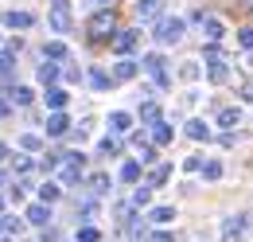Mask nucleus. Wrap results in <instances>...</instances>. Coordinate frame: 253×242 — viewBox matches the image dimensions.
Instances as JSON below:
<instances>
[{"label": "nucleus", "mask_w": 253, "mask_h": 242, "mask_svg": "<svg viewBox=\"0 0 253 242\" xmlns=\"http://www.w3.org/2000/svg\"><path fill=\"white\" fill-rule=\"evenodd\" d=\"M109 39H113V51H117V55H132L136 43H140L136 31H117V35H109Z\"/></svg>", "instance_id": "nucleus-6"}, {"label": "nucleus", "mask_w": 253, "mask_h": 242, "mask_svg": "<svg viewBox=\"0 0 253 242\" xmlns=\"http://www.w3.org/2000/svg\"><path fill=\"white\" fill-rule=\"evenodd\" d=\"M156 118H160V106H156V102H144V106H140V121H148V125H152Z\"/></svg>", "instance_id": "nucleus-30"}, {"label": "nucleus", "mask_w": 253, "mask_h": 242, "mask_svg": "<svg viewBox=\"0 0 253 242\" xmlns=\"http://www.w3.org/2000/svg\"><path fill=\"white\" fill-rule=\"evenodd\" d=\"M144 70L152 74V82H156L160 90H168V66H164V55H144Z\"/></svg>", "instance_id": "nucleus-3"}, {"label": "nucleus", "mask_w": 253, "mask_h": 242, "mask_svg": "<svg viewBox=\"0 0 253 242\" xmlns=\"http://www.w3.org/2000/svg\"><path fill=\"white\" fill-rule=\"evenodd\" d=\"M51 28L55 31H70V8H51Z\"/></svg>", "instance_id": "nucleus-20"}, {"label": "nucleus", "mask_w": 253, "mask_h": 242, "mask_svg": "<svg viewBox=\"0 0 253 242\" xmlns=\"http://www.w3.org/2000/svg\"><path fill=\"white\" fill-rule=\"evenodd\" d=\"M0 242H12V239H8V235H4V239H0Z\"/></svg>", "instance_id": "nucleus-47"}, {"label": "nucleus", "mask_w": 253, "mask_h": 242, "mask_svg": "<svg viewBox=\"0 0 253 242\" xmlns=\"http://www.w3.org/2000/svg\"><path fill=\"white\" fill-rule=\"evenodd\" d=\"M59 164H63V152H51V156H47V160H43V168H47V172H55V168H59Z\"/></svg>", "instance_id": "nucleus-38"}, {"label": "nucleus", "mask_w": 253, "mask_h": 242, "mask_svg": "<svg viewBox=\"0 0 253 242\" xmlns=\"http://www.w3.org/2000/svg\"><path fill=\"white\" fill-rule=\"evenodd\" d=\"M168 176H171V164H156V168H152V176H148V187H164V183H168Z\"/></svg>", "instance_id": "nucleus-21"}, {"label": "nucleus", "mask_w": 253, "mask_h": 242, "mask_svg": "<svg viewBox=\"0 0 253 242\" xmlns=\"http://www.w3.org/2000/svg\"><path fill=\"white\" fill-rule=\"evenodd\" d=\"M148 199H152V187H148V183H140V187H136V195H132V203H136V207H148Z\"/></svg>", "instance_id": "nucleus-31"}, {"label": "nucleus", "mask_w": 253, "mask_h": 242, "mask_svg": "<svg viewBox=\"0 0 253 242\" xmlns=\"http://www.w3.org/2000/svg\"><path fill=\"white\" fill-rule=\"evenodd\" d=\"M0 227H4L8 235H16V231H24V219H8V215H0Z\"/></svg>", "instance_id": "nucleus-36"}, {"label": "nucleus", "mask_w": 253, "mask_h": 242, "mask_svg": "<svg viewBox=\"0 0 253 242\" xmlns=\"http://www.w3.org/2000/svg\"><path fill=\"white\" fill-rule=\"evenodd\" d=\"M199 24H203L207 43H218V39H222V20H214V16H199Z\"/></svg>", "instance_id": "nucleus-10"}, {"label": "nucleus", "mask_w": 253, "mask_h": 242, "mask_svg": "<svg viewBox=\"0 0 253 242\" xmlns=\"http://www.w3.org/2000/svg\"><path fill=\"white\" fill-rule=\"evenodd\" d=\"M199 172H203L207 180H218V176H222V164H218V160H203V164H199Z\"/></svg>", "instance_id": "nucleus-27"}, {"label": "nucleus", "mask_w": 253, "mask_h": 242, "mask_svg": "<svg viewBox=\"0 0 253 242\" xmlns=\"http://www.w3.org/2000/svg\"><path fill=\"white\" fill-rule=\"evenodd\" d=\"M12 66H16L12 51H0V78H8V74H12Z\"/></svg>", "instance_id": "nucleus-33"}, {"label": "nucleus", "mask_w": 253, "mask_h": 242, "mask_svg": "<svg viewBox=\"0 0 253 242\" xmlns=\"http://www.w3.org/2000/svg\"><path fill=\"white\" fill-rule=\"evenodd\" d=\"M78 215H82V219H90V215H94V203H90V199H86V203H78Z\"/></svg>", "instance_id": "nucleus-42"}, {"label": "nucleus", "mask_w": 253, "mask_h": 242, "mask_svg": "<svg viewBox=\"0 0 253 242\" xmlns=\"http://www.w3.org/2000/svg\"><path fill=\"white\" fill-rule=\"evenodd\" d=\"M148 242H175V235H168V231H156V235H152Z\"/></svg>", "instance_id": "nucleus-40"}, {"label": "nucleus", "mask_w": 253, "mask_h": 242, "mask_svg": "<svg viewBox=\"0 0 253 242\" xmlns=\"http://www.w3.org/2000/svg\"><path fill=\"white\" fill-rule=\"evenodd\" d=\"M183 133H187L191 141H211V125H207V121H187Z\"/></svg>", "instance_id": "nucleus-16"}, {"label": "nucleus", "mask_w": 253, "mask_h": 242, "mask_svg": "<svg viewBox=\"0 0 253 242\" xmlns=\"http://www.w3.org/2000/svg\"><path fill=\"white\" fill-rule=\"evenodd\" d=\"M90 191H94V195H105V191H109V176H105V172H94V176H90Z\"/></svg>", "instance_id": "nucleus-25"}, {"label": "nucleus", "mask_w": 253, "mask_h": 242, "mask_svg": "<svg viewBox=\"0 0 253 242\" xmlns=\"http://www.w3.org/2000/svg\"><path fill=\"white\" fill-rule=\"evenodd\" d=\"M242 235H246V215H230L222 223V242H242Z\"/></svg>", "instance_id": "nucleus-4"}, {"label": "nucleus", "mask_w": 253, "mask_h": 242, "mask_svg": "<svg viewBox=\"0 0 253 242\" xmlns=\"http://www.w3.org/2000/svg\"><path fill=\"white\" fill-rule=\"evenodd\" d=\"M128 215H132V207H128V203H117V223H121V227H125V223H132Z\"/></svg>", "instance_id": "nucleus-39"}, {"label": "nucleus", "mask_w": 253, "mask_h": 242, "mask_svg": "<svg viewBox=\"0 0 253 242\" xmlns=\"http://www.w3.org/2000/svg\"><path fill=\"white\" fill-rule=\"evenodd\" d=\"M156 43H164V47H171V43H179L183 39V20L179 16H156Z\"/></svg>", "instance_id": "nucleus-1"}, {"label": "nucleus", "mask_w": 253, "mask_h": 242, "mask_svg": "<svg viewBox=\"0 0 253 242\" xmlns=\"http://www.w3.org/2000/svg\"><path fill=\"white\" fill-rule=\"evenodd\" d=\"M199 164H203L199 156H187V160H183V168H187V172H199Z\"/></svg>", "instance_id": "nucleus-41"}, {"label": "nucleus", "mask_w": 253, "mask_h": 242, "mask_svg": "<svg viewBox=\"0 0 253 242\" xmlns=\"http://www.w3.org/2000/svg\"><path fill=\"white\" fill-rule=\"evenodd\" d=\"M86 31H90V39H109L113 31H117V16H113V8H101V12H94L90 16V24H86Z\"/></svg>", "instance_id": "nucleus-2"}, {"label": "nucleus", "mask_w": 253, "mask_h": 242, "mask_svg": "<svg viewBox=\"0 0 253 242\" xmlns=\"http://www.w3.org/2000/svg\"><path fill=\"white\" fill-rule=\"evenodd\" d=\"M94 4H109V0H94Z\"/></svg>", "instance_id": "nucleus-46"}, {"label": "nucleus", "mask_w": 253, "mask_h": 242, "mask_svg": "<svg viewBox=\"0 0 253 242\" xmlns=\"http://www.w3.org/2000/svg\"><path fill=\"white\" fill-rule=\"evenodd\" d=\"M121 180L125 183H140V160H125V164H121Z\"/></svg>", "instance_id": "nucleus-22"}, {"label": "nucleus", "mask_w": 253, "mask_h": 242, "mask_svg": "<svg viewBox=\"0 0 253 242\" xmlns=\"http://www.w3.org/2000/svg\"><path fill=\"white\" fill-rule=\"evenodd\" d=\"M66 102H70V94L63 86H47V110H63Z\"/></svg>", "instance_id": "nucleus-14"}, {"label": "nucleus", "mask_w": 253, "mask_h": 242, "mask_svg": "<svg viewBox=\"0 0 253 242\" xmlns=\"http://www.w3.org/2000/svg\"><path fill=\"white\" fill-rule=\"evenodd\" d=\"M136 70H140V66H136L132 59H121L117 66H113V82H128V78H136Z\"/></svg>", "instance_id": "nucleus-12"}, {"label": "nucleus", "mask_w": 253, "mask_h": 242, "mask_svg": "<svg viewBox=\"0 0 253 242\" xmlns=\"http://www.w3.org/2000/svg\"><path fill=\"white\" fill-rule=\"evenodd\" d=\"M148 219L164 227V223H171V219H175V207H152V211H148Z\"/></svg>", "instance_id": "nucleus-26"}, {"label": "nucleus", "mask_w": 253, "mask_h": 242, "mask_svg": "<svg viewBox=\"0 0 253 242\" xmlns=\"http://www.w3.org/2000/svg\"><path fill=\"white\" fill-rule=\"evenodd\" d=\"M0 160H8V145L4 141H0Z\"/></svg>", "instance_id": "nucleus-44"}, {"label": "nucleus", "mask_w": 253, "mask_h": 242, "mask_svg": "<svg viewBox=\"0 0 253 242\" xmlns=\"http://www.w3.org/2000/svg\"><path fill=\"white\" fill-rule=\"evenodd\" d=\"M39 82H43V86H55V82H59V62H43V66H39Z\"/></svg>", "instance_id": "nucleus-19"}, {"label": "nucleus", "mask_w": 253, "mask_h": 242, "mask_svg": "<svg viewBox=\"0 0 253 242\" xmlns=\"http://www.w3.org/2000/svg\"><path fill=\"white\" fill-rule=\"evenodd\" d=\"M148 129H152V145H168V141L175 137V133H171V125H168L164 118H156L152 125H148Z\"/></svg>", "instance_id": "nucleus-9"}, {"label": "nucleus", "mask_w": 253, "mask_h": 242, "mask_svg": "<svg viewBox=\"0 0 253 242\" xmlns=\"http://www.w3.org/2000/svg\"><path fill=\"white\" fill-rule=\"evenodd\" d=\"M97 152H101V156H117V152H121V141H117V137H105V141L97 145Z\"/></svg>", "instance_id": "nucleus-28"}, {"label": "nucleus", "mask_w": 253, "mask_h": 242, "mask_svg": "<svg viewBox=\"0 0 253 242\" xmlns=\"http://www.w3.org/2000/svg\"><path fill=\"white\" fill-rule=\"evenodd\" d=\"M160 16V0H136V20H156Z\"/></svg>", "instance_id": "nucleus-17"}, {"label": "nucleus", "mask_w": 253, "mask_h": 242, "mask_svg": "<svg viewBox=\"0 0 253 242\" xmlns=\"http://www.w3.org/2000/svg\"><path fill=\"white\" fill-rule=\"evenodd\" d=\"M59 199H63V187H59L55 180H47L43 187H39V203H59Z\"/></svg>", "instance_id": "nucleus-15"}, {"label": "nucleus", "mask_w": 253, "mask_h": 242, "mask_svg": "<svg viewBox=\"0 0 253 242\" xmlns=\"http://www.w3.org/2000/svg\"><path fill=\"white\" fill-rule=\"evenodd\" d=\"M179 78H183V82H195V78H199V62H183V66H179Z\"/></svg>", "instance_id": "nucleus-34"}, {"label": "nucleus", "mask_w": 253, "mask_h": 242, "mask_svg": "<svg viewBox=\"0 0 253 242\" xmlns=\"http://www.w3.org/2000/svg\"><path fill=\"white\" fill-rule=\"evenodd\" d=\"M32 24H35V16H32V12H20V8L4 12V28H12V31H28Z\"/></svg>", "instance_id": "nucleus-5"}, {"label": "nucleus", "mask_w": 253, "mask_h": 242, "mask_svg": "<svg viewBox=\"0 0 253 242\" xmlns=\"http://www.w3.org/2000/svg\"><path fill=\"white\" fill-rule=\"evenodd\" d=\"M90 86H94V90H109V86H113V78H109V74H105V70H90Z\"/></svg>", "instance_id": "nucleus-24"}, {"label": "nucleus", "mask_w": 253, "mask_h": 242, "mask_svg": "<svg viewBox=\"0 0 253 242\" xmlns=\"http://www.w3.org/2000/svg\"><path fill=\"white\" fill-rule=\"evenodd\" d=\"M128 129H132V118H128L125 110L109 114V133H113V137H121V133H128Z\"/></svg>", "instance_id": "nucleus-11"}, {"label": "nucleus", "mask_w": 253, "mask_h": 242, "mask_svg": "<svg viewBox=\"0 0 253 242\" xmlns=\"http://www.w3.org/2000/svg\"><path fill=\"white\" fill-rule=\"evenodd\" d=\"M8 114H12V102H8V98H0V118H8Z\"/></svg>", "instance_id": "nucleus-43"}, {"label": "nucleus", "mask_w": 253, "mask_h": 242, "mask_svg": "<svg viewBox=\"0 0 253 242\" xmlns=\"http://www.w3.org/2000/svg\"><path fill=\"white\" fill-rule=\"evenodd\" d=\"M218 125H222V129H238V125H242V110H238V106L218 110Z\"/></svg>", "instance_id": "nucleus-13"}, {"label": "nucleus", "mask_w": 253, "mask_h": 242, "mask_svg": "<svg viewBox=\"0 0 253 242\" xmlns=\"http://www.w3.org/2000/svg\"><path fill=\"white\" fill-rule=\"evenodd\" d=\"M78 242H101V231L97 227H78Z\"/></svg>", "instance_id": "nucleus-32"}, {"label": "nucleus", "mask_w": 253, "mask_h": 242, "mask_svg": "<svg viewBox=\"0 0 253 242\" xmlns=\"http://www.w3.org/2000/svg\"><path fill=\"white\" fill-rule=\"evenodd\" d=\"M24 219H28L32 227H51V203H32V207L24 211Z\"/></svg>", "instance_id": "nucleus-7"}, {"label": "nucleus", "mask_w": 253, "mask_h": 242, "mask_svg": "<svg viewBox=\"0 0 253 242\" xmlns=\"http://www.w3.org/2000/svg\"><path fill=\"white\" fill-rule=\"evenodd\" d=\"M66 129H70V118H66L63 110H51V118H47V137H63Z\"/></svg>", "instance_id": "nucleus-8"}, {"label": "nucleus", "mask_w": 253, "mask_h": 242, "mask_svg": "<svg viewBox=\"0 0 253 242\" xmlns=\"http://www.w3.org/2000/svg\"><path fill=\"white\" fill-rule=\"evenodd\" d=\"M0 211H4V199H0Z\"/></svg>", "instance_id": "nucleus-48"}, {"label": "nucleus", "mask_w": 253, "mask_h": 242, "mask_svg": "<svg viewBox=\"0 0 253 242\" xmlns=\"http://www.w3.org/2000/svg\"><path fill=\"white\" fill-rule=\"evenodd\" d=\"M39 145H43V141H39L35 133H24V137H20V149H28V152H39Z\"/></svg>", "instance_id": "nucleus-35"}, {"label": "nucleus", "mask_w": 253, "mask_h": 242, "mask_svg": "<svg viewBox=\"0 0 253 242\" xmlns=\"http://www.w3.org/2000/svg\"><path fill=\"white\" fill-rule=\"evenodd\" d=\"M0 187H4V172H0Z\"/></svg>", "instance_id": "nucleus-45"}, {"label": "nucleus", "mask_w": 253, "mask_h": 242, "mask_svg": "<svg viewBox=\"0 0 253 242\" xmlns=\"http://www.w3.org/2000/svg\"><path fill=\"white\" fill-rule=\"evenodd\" d=\"M43 55H47L51 62H63L66 55H70V51H66V43H59V39H47V47H43Z\"/></svg>", "instance_id": "nucleus-18"}, {"label": "nucleus", "mask_w": 253, "mask_h": 242, "mask_svg": "<svg viewBox=\"0 0 253 242\" xmlns=\"http://www.w3.org/2000/svg\"><path fill=\"white\" fill-rule=\"evenodd\" d=\"M238 43H242L246 51H253V28H242V31H238Z\"/></svg>", "instance_id": "nucleus-37"}, {"label": "nucleus", "mask_w": 253, "mask_h": 242, "mask_svg": "<svg viewBox=\"0 0 253 242\" xmlns=\"http://www.w3.org/2000/svg\"><path fill=\"white\" fill-rule=\"evenodd\" d=\"M32 98H35V94L28 90V86H16V90H8V102H12V106H32Z\"/></svg>", "instance_id": "nucleus-23"}, {"label": "nucleus", "mask_w": 253, "mask_h": 242, "mask_svg": "<svg viewBox=\"0 0 253 242\" xmlns=\"http://www.w3.org/2000/svg\"><path fill=\"white\" fill-rule=\"evenodd\" d=\"M12 164H16V176H32L35 172V160H28V156H16Z\"/></svg>", "instance_id": "nucleus-29"}]
</instances>
